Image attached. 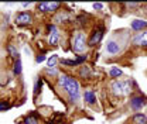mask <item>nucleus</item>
<instances>
[{"mask_svg":"<svg viewBox=\"0 0 147 124\" xmlns=\"http://www.w3.org/2000/svg\"><path fill=\"white\" fill-rule=\"evenodd\" d=\"M58 85L65 89V92L69 95V100L76 102L79 99V83L76 79H74L68 75H59L58 76Z\"/></svg>","mask_w":147,"mask_h":124,"instance_id":"obj_1","label":"nucleus"},{"mask_svg":"<svg viewBox=\"0 0 147 124\" xmlns=\"http://www.w3.org/2000/svg\"><path fill=\"white\" fill-rule=\"evenodd\" d=\"M86 47H88V44H86V36H85V33H82V31H76L72 37V50L74 52H84V51H86Z\"/></svg>","mask_w":147,"mask_h":124,"instance_id":"obj_2","label":"nucleus"},{"mask_svg":"<svg viewBox=\"0 0 147 124\" xmlns=\"http://www.w3.org/2000/svg\"><path fill=\"white\" fill-rule=\"evenodd\" d=\"M33 21V17L28 11H20L16 14V23L20 24V25H27Z\"/></svg>","mask_w":147,"mask_h":124,"instance_id":"obj_3","label":"nucleus"},{"mask_svg":"<svg viewBox=\"0 0 147 124\" xmlns=\"http://www.w3.org/2000/svg\"><path fill=\"white\" fill-rule=\"evenodd\" d=\"M59 6H61V3H58V1H53V3L41 1V3H38V10H41V11H55V10L59 9Z\"/></svg>","mask_w":147,"mask_h":124,"instance_id":"obj_4","label":"nucleus"},{"mask_svg":"<svg viewBox=\"0 0 147 124\" xmlns=\"http://www.w3.org/2000/svg\"><path fill=\"white\" fill-rule=\"evenodd\" d=\"M48 42L51 45H58V42H59V31L57 30V27H55L54 24L50 25V38H48Z\"/></svg>","mask_w":147,"mask_h":124,"instance_id":"obj_5","label":"nucleus"},{"mask_svg":"<svg viewBox=\"0 0 147 124\" xmlns=\"http://www.w3.org/2000/svg\"><path fill=\"white\" fill-rule=\"evenodd\" d=\"M144 103H146V102H144L140 96H134V97L130 99V107H131L133 110H136V111L142 110L143 106H144Z\"/></svg>","mask_w":147,"mask_h":124,"instance_id":"obj_6","label":"nucleus"},{"mask_svg":"<svg viewBox=\"0 0 147 124\" xmlns=\"http://www.w3.org/2000/svg\"><path fill=\"white\" fill-rule=\"evenodd\" d=\"M112 92L116 95V96H120V95H126L125 93V82H120V80H115L112 83Z\"/></svg>","mask_w":147,"mask_h":124,"instance_id":"obj_7","label":"nucleus"},{"mask_svg":"<svg viewBox=\"0 0 147 124\" xmlns=\"http://www.w3.org/2000/svg\"><path fill=\"white\" fill-rule=\"evenodd\" d=\"M133 44H136V45H142V47H147V31L139 33L137 36L133 38Z\"/></svg>","mask_w":147,"mask_h":124,"instance_id":"obj_8","label":"nucleus"},{"mask_svg":"<svg viewBox=\"0 0 147 124\" xmlns=\"http://www.w3.org/2000/svg\"><path fill=\"white\" fill-rule=\"evenodd\" d=\"M102 37H103V31H102V30H96V31H93V34H92L91 40L88 41V45L95 47L96 44H99V42H100Z\"/></svg>","mask_w":147,"mask_h":124,"instance_id":"obj_9","label":"nucleus"},{"mask_svg":"<svg viewBox=\"0 0 147 124\" xmlns=\"http://www.w3.org/2000/svg\"><path fill=\"white\" fill-rule=\"evenodd\" d=\"M130 27H131V30H134V31H142V30H144L147 27V21L146 20H140V18L133 20L131 24H130Z\"/></svg>","mask_w":147,"mask_h":124,"instance_id":"obj_10","label":"nucleus"},{"mask_svg":"<svg viewBox=\"0 0 147 124\" xmlns=\"http://www.w3.org/2000/svg\"><path fill=\"white\" fill-rule=\"evenodd\" d=\"M106 51H108L110 55L119 54L120 52V45H119V42H116V41H108V44H106Z\"/></svg>","mask_w":147,"mask_h":124,"instance_id":"obj_11","label":"nucleus"},{"mask_svg":"<svg viewBox=\"0 0 147 124\" xmlns=\"http://www.w3.org/2000/svg\"><path fill=\"white\" fill-rule=\"evenodd\" d=\"M85 59H86V56H85V55H82V56L76 58L75 61H69V59H61V64H62V65H69V66H76V65H81Z\"/></svg>","mask_w":147,"mask_h":124,"instance_id":"obj_12","label":"nucleus"},{"mask_svg":"<svg viewBox=\"0 0 147 124\" xmlns=\"http://www.w3.org/2000/svg\"><path fill=\"white\" fill-rule=\"evenodd\" d=\"M84 99H85V102H86V103H89V105L95 103V102H96L95 92H93V90H86V92L84 93Z\"/></svg>","mask_w":147,"mask_h":124,"instance_id":"obj_13","label":"nucleus"},{"mask_svg":"<svg viewBox=\"0 0 147 124\" xmlns=\"http://www.w3.org/2000/svg\"><path fill=\"white\" fill-rule=\"evenodd\" d=\"M133 123L134 124H147V117L142 113H137L133 116Z\"/></svg>","mask_w":147,"mask_h":124,"instance_id":"obj_14","label":"nucleus"},{"mask_svg":"<svg viewBox=\"0 0 147 124\" xmlns=\"http://www.w3.org/2000/svg\"><path fill=\"white\" fill-rule=\"evenodd\" d=\"M109 75L110 78H119V76H122V69H119L117 66H112L109 71Z\"/></svg>","mask_w":147,"mask_h":124,"instance_id":"obj_15","label":"nucleus"},{"mask_svg":"<svg viewBox=\"0 0 147 124\" xmlns=\"http://www.w3.org/2000/svg\"><path fill=\"white\" fill-rule=\"evenodd\" d=\"M57 62H58V55H51L50 58H48V61H47V64H48V68H55V65H57Z\"/></svg>","mask_w":147,"mask_h":124,"instance_id":"obj_16","label":"nucleus"},{"mask_svg":"<svg viewBox=\"0 0 147 124\" xmlns=\"http://www.w3.org/2000/svg\"><path fill=\"white\" fill-rule=\"evenodd\" d=\"M14 75H20L21 73V59L18 58V59H16V62H14Z\"/></svg>","mask_w":147,"mask_h":124,"instance_id":"obj_17","label":"nucleus"},{"mask_svg":"<svg viewBox=\"0 0 147 124\" xmlns=\"http://www.w3.org/2000/svg\"><path fill=\"white\" fill-rule=\"evenodd\" d=\"M7 51L10 52V55H11L13 58L18 59V54H17V51L14 50V47H13V45H7Z\"/></svg>","mask_w":147,"mask_h":124,"instance_id":"obj_18","label":"nucleus"},{"mask_svg":"<svg viewBox=\"0 0 147 124\" xmlns=\"http://www.w3.org/2000/svg\"><path fill=\"white\" fill-rule=\"evenodd\" d=\"M89 73H91V71H89V68H88V66H82V68H81V75H82L84 78H88V76H89Z\"/></svg>","mask_w":147,"mask_h":124,"instance_id":"obj_19","label":"nucleus"},{"mask_svg":"<svg viewBox=\"0 0 147 124\" xmlns=\"http://www.w3.org/2000/svg\"><path fill=\"white\" fill-rule=\"evenodd\" d=\"M24 123H26V124H37V123H38V120H37V119H34V117H27V119L24 120Z\"/></svg>","mask_w":147,"mask_h":124,"instance_id":"obj_20","label":"nucleus"},{"mask_svg":"<svg viewBox=\"0 0 147 124\" xmlns=\"http://www.w3.org/2000/svg\"><path fill=\"white\" fill-rule=\"evenodd\" d=\"M7 109H10V105H9V103H6V102H0V111L7 110Z\"/></svg>","mask_w":147,"mask_h":124,"instance_id":"obj_21","label":"nucleus"},{"mask_svg":"<svg viewBox=\"0 0 147 124\" xmlns=\"http://www.w3.org/2000/svg\"><path fill=\"white\" fill-rule=\"evenodd\" d=\"M40 88H41V79H38V80L36 82V86H34V95H37V93H38Z\"/></svg>","mask_w":147,"mask_h":124,"instance_id":"obj_22","label":"nucleus"},{"mask_svg":"<svg viewBox=\"0 0 147 124\" xmlns=\"http://www.w3.org/2000/svg\"><path fill=\"white\" fill-rule=\"evenodd\" d=\"M45 59H47V58H45V55H38V56L36 58V62L37 64H41V62H44Z\"/></svg>","mask_w":147,"mask_h":124,"instance_id":"obj_23","label":"nucleus"},{"mask_svg":"<svg viewBox=\"0 0 147 124\" xmlns=\"http://www.w3.org/2000/svg\"><path fill=\"white\" fill-rule=\"evenodd\" d=\"M93 9L95 10H102L103 9V4L102 3H93Z\"/></svg>","mask_w":147,"mask_h":124,"instance_id":"obj_24","label":"nucleus"},{"mask_svg":"<svg viewBox=\"0 0 147 124\" xmlns=\"http://www.w3.org/2000/svg\"><path fill=\"white\" fill-rule=\"evenodd\" d=\"M47 72H48V73H51V75H57L55 68H48V69H47Z\"/></svg>","mask_w":147,"mask_h":124,"instance_id":"obj_25","label":"nucleus"},{"mask_svg":"<svg viewBox=\"0 0 147 124\" xmlns=\"http://www.w3.org/2000/svg\"><path fill=\"white\" fill-rule=\"evenodd\" d=\"M139 4H140V3H127L129 7H137Z\"/></svg>","mask_w":147,"mask_h":124,"instance_id":"obj_26","label":"nucleus"}]
</instances>
